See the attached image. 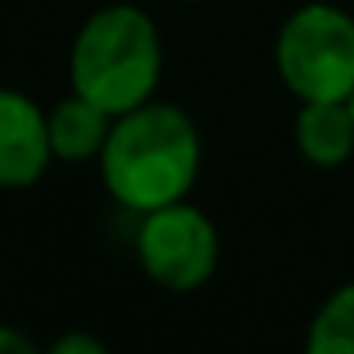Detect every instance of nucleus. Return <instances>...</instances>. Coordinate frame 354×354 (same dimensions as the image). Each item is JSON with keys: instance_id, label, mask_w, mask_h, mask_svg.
I'll return each mask as SVG.
<instances>
[{"instance_id": "1", "label": "nucleus", "mask_w": 354, "mask_h": 354, "mask_svg": "<svg viewBox=\"0 0 354 354\" xmlns=\"http://www.w3.org/2000/svg\"><path fill=\"white\" fill-rule=\"evenodd\" d=\"M95 164L111 198L141 217L191 198L202 171V133L183 107L149 100L115 118Z\"/></svg>"}, {"instance_id": "2", "label": "nucleus", "mask_w": 354, "mask_h": 354, "mask_svg": "<svg viewBox=\"0 0 354 354\" xmlns=\"http://www.w3.org/2000/svg\"><path fill=\"white\" fill-rule=\"evenodd\" d=\"M160 73V31L138 4H107L92 12L69 46V88L115 118L153 100Z\"/></svg>"}, {"instance_id": "3", "label": "nucleus", "mask_w": 354, "mask_h": 354, "mask_svg": "<svg viewBox=\"0 0 354 354\" xmlns=\"http://www.w3.org/2000/svg\"><path fill=\"white\" fill-rule=\"evenodd\" d=\"M274 69L301 103H339L354 92V16L339 4H301L274 39Z\"/></svg>"}, {"instance_id": "4", "label": "nucleus", "mask_w": 354, "mask_h": 354, "mask_svg": "<svg viewBox=\"0 0 354 354\" xmlns=\"http://www.w3.org/2000/svg\"><path fill=\"white\" fill-rule=\"evenodd\" d=\"M133 252H138L141 270L160 290L194 293L214 278L217 259H221V236L206 209L183 198L153 214H141Z\"/></svg>"}, {"instance_id": "5", "label": "nucleus", "mask_w": 354, "mask_h": 354, "mask_svg": "<svg viewBox=\"0 0 354 354\" xmlns=\"http://www.w3.org/2000/svg\"><path fill=\"white\" fill-rule=\"evenodd\" d=\"M46 111L19 88H0V191H27L46 176Z\"/></svg>"}, {"instance_id": "6", "label": "nucleus", "mask_w": 354, "mask_h": 354, "mask_svg": "<svg viewBox=\"0 0 354 354\" xmlns=\"http://www.w3.org/2000/svg\"><path fill=\"white\" fill-rule=\"evenodd\" d=\"M115 115L95 107L92 100L69 92L54 111H46V130H50V153L62 164H80V160H100L103 145L111 138Z\"/></svg>"}, {"instance_id": "7", "label": "nucleus", "mask_w": 354, "mask_h": 354, "mask_svg": "<svg viewBox=\"0 0 354 354\" xmlns=\"http://www.w3.org/2000/svg\"><path fill=\"white\" fill-rule=\"evenodd\" d=\"M293 141L313 168H343L354 156V115L346 100L301 103L297 118H293Z\"/></svg>"}, {"instance_id": "8", "label": "nucleus", "mask_w": 354, "mask_h": 354, "mask_svg": "<svg viewBox=\"0 0 354 354\" xmlns=\"http://www.w3.org/2000/svg\"><path fill=\"white\" fill-rule=\"evenodd\" d=\"M305 354H354V282L324 297L305 335Z\"/></svg>"}, {"instance_id": "9", "label": "nucleus", "mask_w": 354, "mask_h": 354, "mask_svg": "<svg viewBox=\"0 0 354 354\" xmlns=\"http://www.w3.org/2000/svg\"><path fill=\"white\" fill-rule=\"evenodd\" d=\"M42 354H111V351L100 335H92V331H65V335H57Z\"/></svg>"}, {"instance_id": "10", "label": "nucleus", "mask_w": 354, "mask_h": 354, "mask_svg": "<svg viewBox=\"0 0 354 354\" xmlns=\"http://www.w3.org/2000/svg\"><path fill=\"white\" fill-rule=\"evenodd\" d=\"M0 354H42V351L35 346L31 335L8 328V324H0Z\"/></svg>"}, {"instance_id": "11", "label": "nucleus", "mask_w": 354, "mask_h": 354, "mask_svg": "<svg viewBox=\"0 0 354 354\" xmlns=\"http://www.w3.org/2000/svg\"><path fill=\"white\" fill-rule=\"evenodd\" d=\"M346 107H351V115H354V92H351V100H346Z\"/></svg>"}, {"instance_id": "12", "label": "nucleus", "mask_w": 354, "mask_h": 354, "mask_svg": "<svg viewBox=\"0 0 354 354\" xmlns=\"http://www.w3.org/2000/svg\"><path fill=\"white\" fill-rule=\"evenodd\" d=\"M183 4H194V0H183Z\"/></svg>"}]
</instances>
